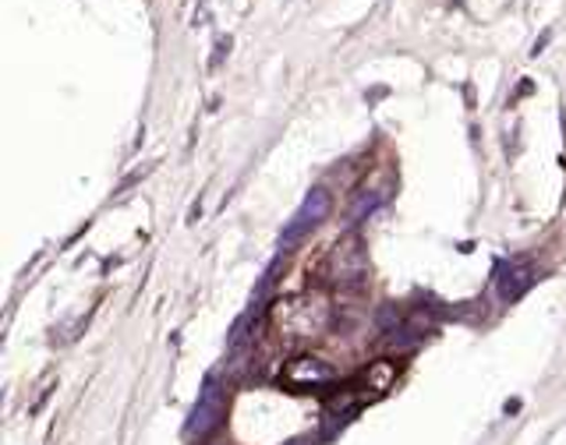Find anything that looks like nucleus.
<instances>
[{"label": "nucleus", "mask_w": 566, "mask_h": 445, "mask_svg": "<svg viewBox=\"0 0 566 445\" xmlns=\"http://www.w3.org/2000/svg\"><path fill=\"white\" fill-rule=\"evenodd\" d=\"M273 318L280 329H287L291 336H315L326 329L329 322V304L326 297H291V301H280L273 307Z\"/></svg>", "instance_id": "nucleus-1"}, {"label": "nucleus", "mask_w": 566, "mask_h": 445, "mask_svg": "<svg viewBox=\"0 0 566 445\" xmlns=\"http://www.w3.org/2000/svg\"><path fill=\"white\" fill-rule=\"evenodd\" d=\"M280 379L287 382V386H302V389H319V386H329V382H337V368L326 365L323 357H312V354H302V357H294V361L280 371Z\"/></svg>", "instance_id": "nucleus-2"}, {"label": "nucleus", "mask_w": 566, "mask_h": 445, "mask_svg": "<svg viewBox=\"0 0 566 445\" xmlns=\"http://www.w3.org/2000/svg\"><path fill=\"white\" fill-rule=\"evenodd\" d=\"M329 216V192H323V187H315V192L305 198V205L297 209V216L287 223V230H283V245H294V241H302V237L308 230H315L319 223Z\"/></svg>", "instance_id": "nucleus-3"}, {"label": "nucleus", "mask_w": 566, "mask_h": 445, "mask_svg": "<svg viewBox=\"0 0 566 445\" xmlns=\"http://www.w3.org/2000/svg\"><path fill=\"white\" fill-rule=\"evenodd\" d=\"M531 283H535V272H531L527 265H510L503 276H499V297L518 301Z\"/></svg>", "instance_id": "nucleus-4"}, {"label": "nucleus", "mask_w": 566, "mask_h": 445, "mask_svg": "<svg viewBox=\"0 0 566 445\" xmlns=\"http://www.w3.org/2000/svg\"><path fill=\"white\" fill-rule=\"evenodd\" d=\"M393 375H396V368H393L390 361H379V365L369 371V382H372L375 392H387V389L393 386Z\"/></svg>", "instance_id": "nucleus-5"}]
</instances>
